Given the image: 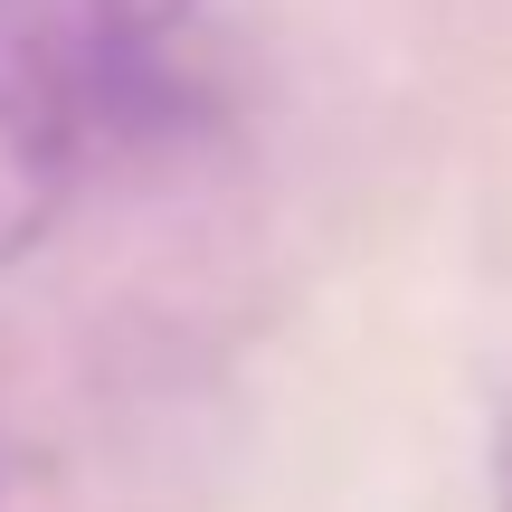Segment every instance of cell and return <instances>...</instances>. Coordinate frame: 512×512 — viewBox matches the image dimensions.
<instances>
[{
  "mask_svg": "<svg viewBox=\"0 0 512 512\" xmlns=\"http://www.w3.org/2000/svg\"><path fill=\"white\" fill-rule=\"evenodd\" d=\"M114 133L105 95L48 48L19 10H0V266L48 238L86 152Z\"/></svg>",
  "mask_w": 512,
  "mask_h": 512,
  "instance_id": "obj_1",
  "label": "cell"
},
{
  "mask_svg": "<svg viewBox=\"0 0 512 512\" xmlns=\"http://www.w3.org/2000/svg\"><path fill=\"white\" fill-rule=\"evenodd\" d=\"M0 10L29 19V29L105 95L114 133H124L133 114L152 105V57H162L209 0H0Z\"/></svg>",
  "mask_w": 512,
  "mask_h": 512,
  "instance_id": "obj_2",
  "label": "cell"
},
{
  "mask_svg": "<svg viewBox=\"0 0 512 512\" xmlns=\"http://www.w3.org/2000/svg\"><path fill=\"white\" fill-rule=\"evenodd\" d=\"M484 484H494V512H512V389L494 399V427H484Z\"/></svg>",
  "mask_w": 512,
  "mask_h": 512,
  "instance_id": "obj_3",
  "label": "cell"
}]
</instances>
